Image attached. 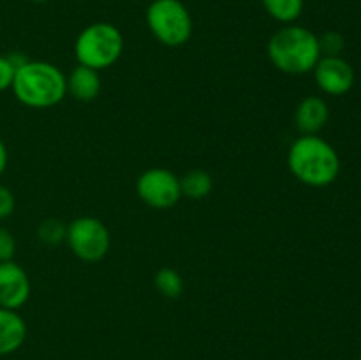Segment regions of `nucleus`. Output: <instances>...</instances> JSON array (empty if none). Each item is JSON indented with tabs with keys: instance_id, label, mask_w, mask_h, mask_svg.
I'll return each mask as SVG.
<instances>
[{
	"instance_id": "obj_5",
	"label": "nucleus",
	"mask_w": 361,
	"mask_h": 360,
	"mask_svg": "<svg viewBox=\"0 0 361 360\" xmlns=\"http://www.w3.org/2000/svg\"><path fill=\"white\" fill-rule=\"evenodd\" d=\"M147 25L161 44L176 48L192 35V18L180 0H154L147 9Z\"/></svg>"
},
{
	"instance_id": "obj_18",
	"label": "nucleus",
	"mask_w": 361,
	"mask_h": 360,
	"mask_svg": "<svg viewBox=\"0 0 361 360\" xmlns=\"http://www.w3.org/2000/svg\"><path fill=\"white\" fill-rule=\"evenodd\" d=\"M16 253V240L7 228L0 226V261H11Z\"/></svg>"
},
{
	"instance_id": "obj_20",
	"label": "nucleus",
	"mask_w": 361,
	"mask_h": 360,
	"mask_svg": "<svg viewBox=\"0 0 361 360\" xmlns=\"http://www.w3.org/2000/svg\"><path fill=\"white\" fill-rule=\"evenodd\" d=\"M14 73H16V67L11 64V60L7 59V55H0V92L11 88L14 80Z\"/></svg>"
},
{
	"instance_id": "obj_11",
	"label": "nucleus",
	"mask_w": 361,
	"mask_h": 360,
	"mask_svg": "<svg viewBox=\"0 0 361 360\" xmlns=\"http://www.w3.org/2000/svg\"><path fill=\"white\" fill-rule=\"evenodd\" d=\"M27 337V323L18 311L0 307V356L16 352Z\"/></svg>"
},
{
	"instance_id": "obj_8",
	"label": "nucleus",
	"mask_w": 361,
	"mask_h": 360,
	"mask_svg": "<svg viewBox=\"0 0 361 360\" xmlns=\"http://www.w3.org/2000/svg\"><path fill=\"white\" fill-rule=\"evenodd\" d=\"M314 80L321 92L328 95H344L355 87V69L345 59L338 56H321L314 67Z\"/></svg>"
},
{
	"instance_id": "obj_23",
	"label": "nucleus",
	"mask_w": 361,
	"mask_h": 360,
	"mask_svg": "<svg viewBox=\"0 0 361 360\" xmlns=\"http://www.w3.org/2000/svg\"><path fill=\"white\" fill-rule=\"evenodd\" d=\"M358 360H361V353H360V359Z\"/></svg>"
},
{
	"instance_id": "obj_15",
	"label": "nucleus",
	"mask_w": 361,
	"mask_h": 360,
	"mask_svg": "<svg viewBox=\"0 0 361 360\" xmlns=\"http://www.w3.org/2000/svg\"><path fill=\"white\" fill-rule=\"evenodd\" d=\"M155 286L166 299H176V296L182 295L183 289L182 275L175 268L164 267L155 274Z\"/></svg>"
},
{
	"instance_id": "obj_17",
	"label": "nucleus",
	"mask_w": 361,
	"mask_h": 360,
	"mask_svg": "<svg viewBox=\"0 0 361 360\" xmlns=\"http://www.w3.org/2000/svg\"><path fill=\"white\" fill-rule=\"evenodd\" d=\"M319 46L323 56H338L344 49V37L338 32H326L319 37Z\"/></svg>"
},
{
	"instance_id": "obj_16",
	"label": "nucleus",
	"mask_w": 361,
	"mask_h": 360,
	"mask_svg": "<svg viewBox=\"0 0 361 360\" xmlns=\"http://www.w3.org/2000/svg\"><path fill=\"white\" fill-rule=\"evenodd\" d=\"M66 233L67 226L60 219H44L37 228L39 240H42L44 244H49V246H56V244L63 242L66 240Z\"/></svg>"
},
{
	"instance_id": "obj_14",
	"label": "nucleus",
	"mask_w": 361,
	"mask_h": 360,
	"mask_svg": "<svg viewBox=\"0 0 361 360\" xmlns=\"http://www.w3.org/2000/svg\"><path fill=\"white\" fill-rule=\"evenodd\" d=\"M264 11L270 14L274 20L281 23L291 25L300 18L303 11L305 0H261Z\"/></svg>"
},
{
	"instance_id": "obj_9",
	"label": "nucleus",
	"mask_w": 361,
	"mask_h": 360,
	"mask_svg": "<svg viewBox=\"0 0 361 360\" xmlns=\"http://www.w3.org/2000/svg\"><path fill=\"white\" fill-rule=\"evenodd\" d=\"M30 279L16 261H0V307L18 311L30 299Z\"/></svg>"
},
{
	"instance_id": "obj_12",
	"label": "nucleus",
	"mask_w": 361,
	"mask_h": 360,
	"mask_svg": "<svg viewBox=\"0 0 361 360\" xmlns=\"http://www.w3.org/2000/svg\"><path fill=\"white\" fill-rule=\"evenodd\" d=\"M67 92L76 101H94L99 95V92H101V76H99V71L78 64L71 71L69 78H67Z\"/></svg>"
},
{
	"instance_id": "obj_2",
	"label": "nucleus",
	"mask_w": 361,
	"mask_h": 360,
	"mask_svg": "<svg viewBox=\"0 0 361 360\" xmlns=\"http://www.w3.org/2000/svg\"><path fill=\"white\" fill-rule=\"evenodd\" d=\"M11 88L14 97L28 108H51L66 97L67 78L55 64L28 60L16 69Z\"/></svg>"
},
{
	"instance_id": "obj_4",
	"label": "nucleus",
	"mask_w": 361,
	"mask_h": 360,
	"mask_svg": "<svg viewBox=\"0 0 361 360\" xmlns=\"http://www.w3.org/2000/svg\"><path fill=\"white\" fill-rule=\"evenodd\" d=\"M123 53V35L115 25L99 21L80 32L74 42L78 64L95 71L111 67Z\"/></svg>"
},
{
	"instance_id": "obj_21",
	"label": "nucleus",
	"mask_w": 361,
	"mask_h": 360,
	"mask_svg": "<svg viewBox=\"0 0 361 360\" xmlns=\"http://www.w3.org/2000/svg\"><path fill=\"white\" fill-rule=\"evenodd\" d=\"M7 161H9V154H7V147H6V143H4V141H2V138H0V175H2V173L6 172Z\"/></svg>"
},
{
	"instance_id": "obj_1",
	"label": "nucleus",
	"mask_w": 361,
	"mask_h": 360,
	"mask_svg": "<svg viewBox=\"0 0 361 360\" xmlns=\"http://www.w3.org/2000/svg\"><path fill=\"white\" fill-rule=\"evenodd\" d=\"M293 175L310 187H326L341 173V157L334 145L317 134H302L293 141L288 154Z\"/></svg>"
},
{
	"instance_id": "obj_3",
	"label": "nucleus",
	"mask_w": 361,
	"mask_h": 360,
	"mask_svg": "<svg viewBox=\"0 0 361 360\" xmlns=\"http://www.w3.org/2000/svg\"><path fill=\"white\" fill-rule=\"evenodd\" d=\"M268 56L279 71L286 74H307L319 62V37L300 25L279 28L268 41Z\"/></svg>"
},
{
	"instance_id": "obj_22",
	"label": "nucleus",
	"mask_w": 361,
	"mask_h": 360,
	"mask_svg": "<svg viewBox=\"0 0 361 360\" xmlns=\"http://www.w3.org/2000/svg\"><path fill=\"white\" fill-rule=\"evenodd\" d=\"M34 2H37V4H42V2H48V0H34Z\"/></svg>"
},
{
	"instance_id": "obj_7",
	"label": "nucleus",
	"mask_w": 361,
	"mask_h": 360,
	"mask_svg": "<svg viewBox=\"0 0 361 360\" xmlns=\"http://www.w3.org/2000/svg\"><path fill=\"white\" fill-rule=\"evenodd\" d=\"M136 193L152 208H171L182 198L180 179L166 168H150L140 175Z\"/></svg>"
},
{
	"instance_id": "obj_6",
	"label": "nucleus",
	"mask_w": 361,
	"mask_h": 360,
	"mask_svg": "<svg viewBox=\"0 0 361 360\" xmlns=\"http://www.w3.org/2000/svg\"><path fill=\"white\" fill-rule=\"evenodd\" d=\"M66 240L74 256L88 263L102 260L111 247L109 229L101 219L90 217V215L74 219L67 226Z\"/></svg>"
},
{
	"instance_id": "obj_10",
	"label": "nucleus",
	"mask_w": 361,
	"mask_h": 360,
	"mask_svg": "<svg viewBox=\"0 0 361 360\" xmlns=\"http://www.w3.org/2000/svg\"><path fill=\"white\" fill-rule=\"evenodd\" d=\"M330 119V108L319 95H307L295 112V124L302 134H317Z\"/></svg>"
},
{
	"instance_id": "obj_13",
	"label": "nucleus",
	"mask_w": 361,
	"mask_h": 360,
	"mask_svg": "<svg viewBox=\"0 0 361 360\" xmlns=\"http://www.w3.org/2000/svg\"><path fill=\"white\" fill-rule=\"evenodd\" d=\"M180 187H182V196L190 200H203L212 193L214 180L204 169H190L180 179Z\"/></svg>"
},
{
	"instance_id": "obj_19",
	"label": "nucleus",
	"mask_w": 361,
	"mask_h": 360,
	"mask_svg": "<svg viewBox=\"0 0 361 360\" xmlns=\"http://www.w3.org/2000/svg\"><path fill=\"white\" fill-rule=\"evenodd\" d=\"M14 207H16V200H14L13 191L0 184V221L9 217L14 212Z\"/></svg>"
}]
</instances>
